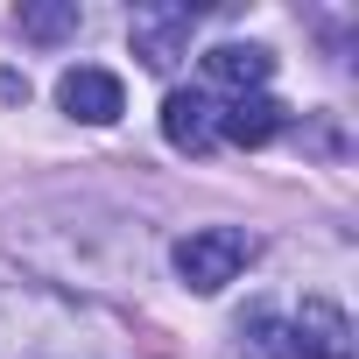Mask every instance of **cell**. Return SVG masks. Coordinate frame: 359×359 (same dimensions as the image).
<instances>
[{
  "instance_id": "cell-1",
  "label": "cell",
  "mask_w": 359,
  "mask_h": 359,
  "mask_svg": "<svg viewBox=\"0 0 359 359\" xmlns=\"http://www.w3.org/2000/svg\"><path fill=\"white\" fill-rule=\"evenodd\" d=\"M247 254H254V240L240 226H205V233L176 240V275H184V289H198V296H219L247 268Z\"/></svg>"
},
{
  "instance_id": "cell-9",
  "label": "cell",
  "mask_w": 359,
  "mask_h": 359,
  "mask_svg": "<svg viewBox=\"0 0 359 359\" xmlns=\"http://www.w3.org/2000/svg\"><path fill=\"white\" fill-rule=\"evenodd\" d=\"M0 99L22 106V99H29V78H22V71H0Z\"/></svg>"
},
{
  "instance_id": "cell-7",
  "label": "cell",
  "mask_w": 359,
  "mask_h": 359,
  "mask_svg": "<svg viewBox=\"0 0 359 359\" xmlns=\"http://www.w3.org/2000/svg\"><path fill=\"white\" fill-rule=\"evenodd\" d=\"M282 120H289V113H282L268 92H247V99H233V106L219 113V134H226L233 148H268V141L282 134Z\"/></svg>"
},
{
  "instance_id": "cell-5",
  "label": "cell",
  "mask_w": 359,
  "mask_h": 359,
  "mask_svg": "<svg viewBox=\"0 0 359 359\" xmlns=\"http://www.w3.org/2000/svg\"><path fill=\"white\" fill-rule=\"evenodd\" d=\"M162 141H169L176 155H212V141H219V106H212L205 92H169V99H162Z\"/></svg>"
},
{
  "instance_id": "cell-3",
  "label": "cell",
  "mask_w": 359,
  "mask_h": 359,
  "mask_svg": "<svg viewBox=\"0 0 359 359\" xmlns=\"http://www.w3.org/2000/svg\"><path fill=\"white\" fill-rule=\"evenodd\" d=\"M289 352L296 359H352V324L331 296H303L296 310V331H289Z\"/></svg>"
},
{
  "instance_id": "cell-4",
  "label": "cell",
  "mask_w": 359,
  "mask_h": 359,
  "mask_svg": "<svg viewBox=\"0 0 359 359\" xmlns=\"http://www.w3.org/2000/svg\"><path fill=\"white\" fill-rule=\"evenodd\" d=\"M191 29H198L191 8H134V57L148 71H169L176 57L191 50Z\"/></svg>"
},
{
  "instance_id": "cell-2",
  "label": "cell",
  "mask_w": 359,
  "mask_h": 359,
  "mask_svg": "<svg viewBox=\"0 0 359 359\" xmlns=\"http://www.w3.org/2000/svg\"><path fill=\"white\" fill-rule=\"evenodd\" d=\"M57 106H64L71 120H85V127H113V120L127 113V92H120V78H113V71L78 64V71H64V78H57Z\"/></svg>"
},
{
  "instance_id": "cell-6",
  "label": "cell",
  "mask_w": 359,
  "mask_h": 359,
  "mask_svg": "<svg viewBox=\"0 0 359 359\" xmlns=\"http://www.w3.org/2000/svg\"><path fill=\"white\" fill-rule=\"evenodd\" d=\"M205 78L247 99V92H261V85L275 78V57H268L261 43H219V50H205Z\"/></svg>"
},
{
  "instance_id": "cell-8",
  "label": "cell",
  "mask_w": 359,
  "mask_h": 359,
  "mask_svg": "<svg viewBox=\"0 0 359 359\" xmlns=\"http://www.w3.org/2000/svg\"><path fill=\"white\" fill-rule=\"evenodd\" d=\"M22 36L64 43V36H78V8H22Z\"/></svg>"
}]
</instances>
